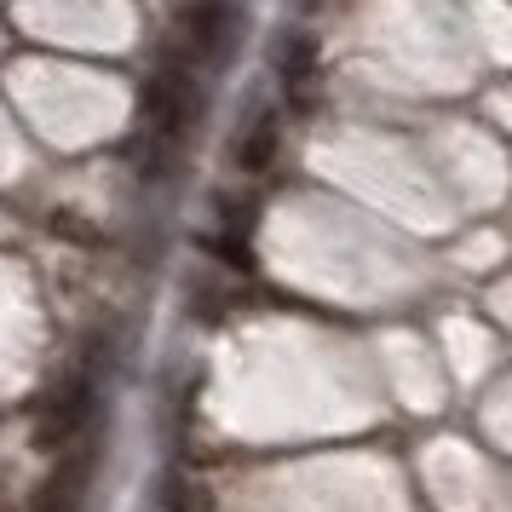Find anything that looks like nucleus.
Wrapping results in <instances>:
<instances>
[{
  "instance_id": "obj_5",
  "label": "nucleus",
  "mask_w": 512,
  "mask_h": 512,
  "mask_svg": "<svg viewBox=\"0 0 512 512\" xmlns=\"http://www.w3.org/2000/svg\"><path fill=\"white\" fill-rule=\"evenodd\" d=\"M277 144H282L277 116L259 110V116L242 127V139H236V167H242V173H265V167L277 162Z\"/></svg>"
},
{
  "instance_id": "obj_6",
  "label": "nucleus",
  "mask_w": 512,
  "mask_h": 512,
  "mask_svg": "<svg viewBox=\"0 0 512 512\" xmlns=\"http://www.w3.org/2000/svg\"><path fill=\"white\" fill-rule=\"evenodd\" d=\"M167 512H208V489H190L185 478L167 484Z\"/></svg>"
},
{
  "instance_id": "obj_2",
  "label": "nucleus",
  "mask_w": 512,
  "mask_h": 512,
  "mask_svg": "<svg viewBox=\"0 0 512 512\" xmlns=\"http://www.w3.org/2000/svg\"><path fill=\"white\" fill-rule=\"evenodd\" d=\"M93 472H98V443L75 438L70 449H58V466L35 484V512H81L93 495Z\"/></svg>"
},
{
  "instance_id": "obj_1",
  "label": "nucleus",
  "mask_w": 512,
  "mask_h": 512,
  "mask_svg": "<svg viewBox=\"0 0 512 512\" xmlns=\"http://www.w3.org/2000/svg\"><path fill=\"white\" fill-rule=\"evenodd\" d=\"M236 29H242V0H190L185 12H179V24H173V41L196 64L219 70L236 47Z\"/></svg>"
},
{
  "instance_id": "obj_3",
  "label": "nucleus",
  "mask_w": 512,
  "mask_h": 512,
  "mask_svg": "<svg viewBox=\"0 0 512 512\" xmlns=\"http://www.w3.org/2000/svg\"><path fill=\"white\" fill-rule=\"evenodd\" d=\"M93 409H98V397H93V369H75L70 374V386L47 403V415L35 420V443L41 449H70L75 438H87V426H93Z\"/></svg>"
},
{
  "instance_id": "obj_4",
  "label": "nucleus",
  "mask_w": 512,
  "mask_h": 512,
  "mask_svg": "<svg viewBox=\"0 0 512 512\" xmlns=\"http://www.w3.org/2000/svg\"><path fill=\"white\" fill-rule=\"evenodd\" d=\"M271 64H277L282 87L294 93V104H311L317 98V35H305V29H288L271 52Z\"/></svg>"
}]
</instances>
